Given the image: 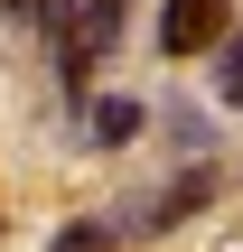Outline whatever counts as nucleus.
Instances as JSON below:
<instances>
[{
    "label": "nucleus",
    "mask_w": 243,
    "mask_h": 252,
    "mask_svg": "<svg viewBox=\"0 0 243 252\" xmlns=\"http://www.w3.org/2000/svg\"><path fill=\"white\" fill-rule=\"evenodd\" d=\"M131 131H140V103H131V94H112V103H94V140H103V150H122Z\"/></svg>",
    "instance_id": "20e7f679"
},
{
    "label": "nucleus",
    "mask_w": 243,
    "mask_h": 252,
    "mask_svg": "<svg viewBox=\"0 0 243 252\" xmlns=\"http://www.w3.org/2000/svg\"><path fill=\"white\" fill-rule=\"evenodd\" d=\"M37 19H47V37H56V65H66V94H84V75L122 47V19H131V0H37Z\"/></svg>",
    "instance_id": "f257e3e1"
},
{
    "label": "nucleus",
    "mask_w": 243,
    "mask_h": 252,
    "mask_svg": "<svg viewBox=\"0 0 243 252\" xmlns=\"http://www.w3.org/2000/svg\"><path fill=\"white\" fill-rule=\"evenodd\" d=\"M215 84H225V103H243V47H225V75Z\"/></svg>",
    "instance_id": "423d86ee"
},
{
    "label": "nucleus",
    "mask_w": 243,
    "mask_h": 252,
    "mask_svg": "<svg viewBox=\"0 0 243 252\" xmlns=\"http://www.w3.org/2000/svg\"><path fill=\"white\" fill-rule=\"evenodd\" d=\"M215 37H225V0H169V19H159V47L169 56H197Z\"/></svg>",
    "instance_id": "f03ea898"
},
{
    "label": "nucleus",
    "mask_w": 243,
    "mask_h": 252,
    "mask_svg": "<svg viewBox=\"0 0 243 252\" xmlns=\"http://www.w3.org/2000/svg\"><path fill=\"white\" fill-rule=\"evenodd\" d=\"M9 9H19V19H37V0H9Z\"/></svg>",
    "instance_id": "0eeeda50"
},
{
    "label": "nucleus",
    "mask_w": 243,
    "mask_h": 252,
    "mask_svg": "<svg viewBox=\"0 0 243 252\" xmlns=\"http://www.w3.org/2000/svg\"><path fill=\"white\" fill-rule=\"evenodd\" d=\"M206 196H215V168H187V178H178V187L150 206V234H169V224H178V215H197Z\"/></svg>",
    "instance_id": "7ed1b4c3"
},
{
    "label": "nucleus",
    "mask_w": 243,
    "mask_h": 252,
    "mask_svg": "<svg viewBox=\"0 0 243 252\" xmlns=\"http://www.w3.org/2000/svg\"><path fill=\"white\" fill-rule=\"evenodd\" d=\"M47 252H112V224H66Z\"/></svg>",
    "instance_id": "39448f33"
}]
</instances>
